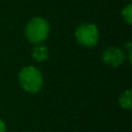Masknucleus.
I'll use <instances>...</instances> for the list:
<instances>
[{"mask_svg":"<svg viewBox=\"0 0 132 132\" xmlns=\"http://www.w3.org/2000/svg\"><path fill=\"white\" fill-rule=\"evenodd\" d=\"M0 132H6V124L0 118Z\"/></svg>","mask_w":132,"mask_h":132,"instance_id":"6e6552de","label":"nucleus"},{"mask_svg":"<svg viewBox=\"0 0 132 132\" xmlns=\"http://www.w3.org/2000/svg\"><path fill=\"white\" fill-rule=\"evenodd\" d=\"M74 37L77 42L84 48H94L100 39V31L94 23H81L75 29Z\"/></svg>","mask_w":132,"mask_h":132,"instance_id":"7ed1b4c3","label":"nucleus"},{"mask_svg":"<svg viewBox=\"0 0 132 132\" xmlns=\"http://www.w3.org/2000/svg\"><path fill=\"white\" fill-rule=\"evenodd\" d=\"M118 103H119V107L123 108V109L131 110V108H132V92H131V89H126L125 92H123V93L121 94Z\"/></svg>","mask_w":132,"mask_h":132,"instance_id":"423d86ee","label":"nucleus"},{"mask_svg":"<svg viewBox=\"0 0 132 132\" xmlns=\"http://www.w3.org/2000/svg\"><path fill=\"white\" fill-rule=\"evenodd\" d=\"M122 16L126 24H132V4H128L122 11Z\"/></svg>","mask_w":132,"mask_h":132,"instance_id":"0eeeda50","label":"nucleus"},{"mask_svg":"<svg viewBox=\"0 0 132 132\" xmlns=\"http://www.w3.org/2000/svg\"><path fill=\"white\" fill-rule=\"evenodd\" d=\"M50 34V24L42 16H35L27 22L24 28V36L32 44H42Z\"/></svg>","mask_w":132,"mask_h":132,"instance_id":"f03ea898","label":"nucleus"},{"mask_svg":"<svg viewBox=\"0 0 132 132\" xmlns=\"http://www.w3.org/2000/svg\"><path fill=\"white\" fill-rule=\"evenodd\" d=\"M102 62L110 67H118L125 62V52L117 46H109L102 52Z\"/></svg>","mask_w":132,"mask_h":132,"instance_id":"20e7f679","label":"nucleus"},{"mask_svg":"<svg viewBox=\"0 0 132 132\" xmlns=\"http://www.w3.org/2000/svg\"><path fill=\"white\" fill-rule=\"evenodd\" d=\"M31 57L38 63L45 62V60L49 58V49H48V46L44 45V44H36V45L32 48Z\"/></svg>","mask_w":132,"mask_h":132,"instance_id":"39448f33","label":"nucleus"},{"mask_svg":"<svg viewBox=\"0 0 132 132\" xmlns=\"http://www.w3.org/2000/svg\"><path fill=\"white\" fill-rule=\"evenodd\" d=\"M20 87L29 94H36L43 87V75L36 66H24L18 75Z\"/></svg>","mask_w":132,"mask_h":132,"instance_id":"f257e3e1","label":"nucleus"}]
</instances>
